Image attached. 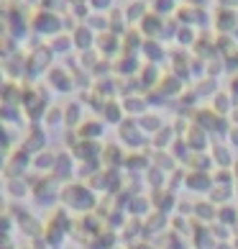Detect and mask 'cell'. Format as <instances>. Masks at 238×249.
Listing matches in <instances>:
<instances>
[{"label": "cell", "instance_id": "2", "mask_svg": "<svg viewBox=\"0 0 238 249\" xmlns=\"http://www.w3.org/2000/svg\"><path fill=\"white\" fill-rule=\"evenodd\" d=\"M190 144H192V149H205V144H207L205 128H200V126L192 128V136L187 134V146H190Z\"/></svg>", "mask_w": 238, "mask_h": 249}, {"label": "cell", "instance_id": "3", "mask_svg": "<svg viewBox=\"0 0 238 249\" xmlns=\"http://www.w3.org/2000/svg\"><path fill=\"white\" fill-rule=\"evenodd\" d=\"M213 154H215V162L221 164V167H231L233 164V157H231V152H228V146L213 144Z\"/></svg>", "mask_w": 238, "mask_h": 249}, {"label": "cell", "instance_id": "4", "mask_svg": "<svg viewBox=\"0 0 238 249\" xmlns=\"http://www.w3.org/2000/svg\"><path fill=\"white\" fill-rule=\"evenodd\" d=\"M141 128H143V131H161L164 124H161V118H157V116H143Z\"/></svg>", "mask_w": 238, "mask_h": 249}, {"label": "cell", "instance_id": "6", "mask_svg": "<svg viewBox=\"0 0 238 249\" xmlns=\"http://www.w3.org/2000/svg\"><path fill=\"white\" fill-rule=\"evenodd\" d=\"M236 218H238L236 211H228V208H223V211H221V221H236Z\"/></svg>", "mask_w": 238, "mask_h": 249}, {"label": "cell", "instance_id": "5", "mask_svg": "<svg viewBox=\"0 0 238 249\" xmlns=\"http://www.w3.org/2000/svg\"><path fill=\"white\" fill-rule=\"evenodd\" d=\"M231 190H233V185H225L223 190H215L210 198H213V200H223V198H228V196H231Z\"/></svg>", "mask_w": 238, "mask_h": 249}, {"label": "cell", "instance_id": "7", "mask_svg": "<svg viewBox=\"0 0 238 249\" xmlns=\"http://www.w3.org/2000/svg\"><path fill=\"white\" fill-rule=\"evenodd\" d=\"M228 136H231V144H233V146H238V128H236V126L231 128V131H228Z\"/></svg>", "mask_w": 238, "mask_h": 249}, {"label": "cell", "instance_id": "1", "mask_svg": "<svg viewBox=\"0 0 238 249\" xmlns=\"http://www.w3.org/2000/svg\"><path fill=\"white\" fill-rule=\"evenodd\" d=\"M210 185H213V178L207 172H190L187 175V188H192V190H207Z\"/></svg>", "mask_w": 238, "mask_h": 249}]
</instances>
